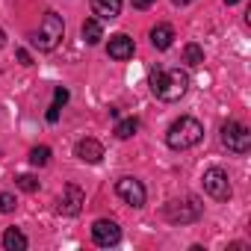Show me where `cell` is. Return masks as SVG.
<instances>
[{"label":"cell","mask_w":251,"mask_h":251,"mask_svg":"<svg viewBox=\"0 0 251 251\" xmlns=\"http://www.w3.org/2000/svg\"><path fill=\"white\" fill-rule=\"evenodd\" d=\"M83 39H86V45H98L100 39H103V27H100V21L98 18H86L83 21Z\"/></svg>","instance_id":"5bb4252c"},{"label":"cell","mask_w":251,"mask_h":251,"mask_svg":"<svg viewBox=\"0 0 251 251\" xmlns=\"http://www.w3.org/2000/svg\"><path fill=\"white\" fill-rule=\"evenodd\" d=\"M12 210H15V195L0 192V213H12Z\"/></svg>","instance_id":"ffe728a7"},{"label":"cell","mask_w":251,"mask_h":251,"mask_svg":"<svg viewBox=\"0 0 251 251\" xmlns=\"http://www.w3.org/2000/svg\"><path fill=\"white\" fill-rule=\"evenodd\" d=\"M201 204H198V198H192V195H186V198H177V201H169L166 207H163V216L172 222V225H189V222H198L201 219Z\"/></svg>","instance_id":"277c9868"},{"label":"cell","mask_w":251,"mask_h":251,"mask_svg":"<svg viewBox=\"0 0 251 251\" xmlns=\"http://www.w3.org/2000/svg\"><path fill=\"white\" fill-rule=\"evenodd\" d=\"M62 36H65L62 18H59L56 12H45V18H42V24H39V33L33 36V45H36L39 50H53V48L62 42Z\"/></svg>","instance_id":"3957f363"},{"label":"cell","mask_w":251,"mask_h":251,"mask_svg":"<svg viewBox=\"0 0 251 251\" xmlns=\"http://www.w3.org/2000/svg\"><path fill=\"white\" fill-rule=\"evenodd\" d=\"M65 100H68V92H65V89H62V86H59V89H56V92H53V109H59V106H62V103H65Z\"/></svg>","instance_id":"44dd1931"},{"label":"cell","mask_w":251,"mask_h":251,"mask_svg":"<svg viewBox=\"0 0 251 251\" xmlns=\"http://www.w3.org/2000/svg\"><path fill=\"white\" fill-rule=\"evenodd\" d=\"M3 42H6V36H3V30H0V48H3Z\"/></svg>","instance_id":"d4e9b609"},{"label":"cell","mask_w":251,"mask_h":251,"mask_svg":"<svg viewBox=\"0 0 251 251\" xmlns=\"http://www.w3.org/2000/svg\"><path fill=\"white\" fill-rule=\"evenodd\" d=\"M92 239H95L98 245L109 248V245H115V242L121 239V227H118L112 219H98V222L92 225Z\"/></svg>","instance_id":"ba28073f"},{"label":"cell","mask_w":251,"mask_h":251,"mask_svg":"<svg viewBox=\"0 0 251 251\" xmlns=\"http://www.w3.org/2000/svg\"><path fill=\"white\" fill-rule=\"evenodd\" d=\"M172 42H175V30H172V24H157V27L151 30V45H154L157 50H169Z\"/></svg>","instance_id":"4fadbf2b"},{"label":"cell","mask_w":251,"mask_h":251,"mask_svg":"<svg viewBox=\"0 0 251 251\" xmlns=\"http://www.w3.org/2000/svg\"><path fill=\"white\" fill-rule=\"evenodd\" d=\"M225 3H227V6H233V3H239V0H225Z\"/></svg>","instance_id":"484cf974"},{"label":"cell","mask_w":251,"mask_h":251,"mask_svg":"<svg viewBox=\"0 0 251 251\" xmlns=\"http://www.w3.org/2000/svg\"><path fill=\"white\" fill-rule=\"evenodd\" d=\"M92 12L98 21H112L121 15V0H92Z\"/></svg>","instance_id":"7c38bea8"},{"label":"cell","mask_w":251,"mask_h":251,"mask_svg":"<svg viewBox=\"0 0 251 251\" xmlns=\"http://www.w3.org/2000/svg\"><path fill=\"white\" fill-rule=\"evenodd\" d=\"M30 163H33V166H48V163H50V148H48V145L33 148V151H30Z\"/></svg>","instance_id":"ac0fdd59"},{"label":"cell","mask_w":251,"mask_h":251,"mask_svg":"<svg viewBox=\"0 0 251 251\" xmlns=\"http://www.w3.org/2000/svg\"><path fill=\"white\" fill-rule=\"evenodd\" d=\"M109 56L112 59H118V62H124V59H130L133 53H136V45H133V39L130 36H124V33H118V36H112L109 39Z\"/></svg>","instance_id":"30bf717a"},{"label":"cell","mask_w":251,"mask_h":251,"mask_svg":"<svg viewBox=\"0 0 251 251\" xmlns=\"http://www.w3.org/2000/svg\"><path fill=\"white\" fill-rule=\"evenodd\" d=\"M83 189L80 186H74V183H68L65 186V192H62V198H59V213H65V216H77L80 210H83Z\"/></svg>","instance_id":"9c48e42d"},{"label":"cell","mask_w":251,"mask_h":251,"mask_svg":"<svg viewBox=\"0 0 251 251\" xmlns=\"http://www.w3.org/2000/svg\"><path fill=\"white\" fill-rule=\"evenodd\" d=\"M186 89H189L186 71H180V68H163V65H157V68L151 71V92H154L160 100H166V103L180 100V98L186 95Z\"/></svg>","instance_id":"6da1fadb"},{"label":"cell","mask_w":251,"mask_h":251,"mask_svg":"<svg viewBox=\"0 0 251 251\" xmlns=\"http://www.w3.org/2000/svg\"><path fill=\"white\" fill-rule=\"evenodd\" d=\"M115 195L124 204H130V207H142L145 204V186L136 177H118L115 180Z\"/></svg>","instance_id":"52a82bcc"},{"label":"cell","mask_w":251,"mask_h":251,"mask_svg":"<svg viewBox=\"0 0 251 251\" xmlns=\"http://www.w3.org/2000/svg\"><path fill=\"white\" fill-rule=\"evenodd\" d=\"M222 145H225L227 151H233V154H245V151L251 148V133H248V127H245V124H239V121L222 124Z\"/></svg>","instance_id":"5b68a950"},{"label":"cell","mask_w":251,"mask_h":251,"mask_svg":"<svg viewBox=\"0 0 251 251\" xmlns=\"http://www.w3.org/2000/svg\"><path fill=\"white\" fill-rule=\"evenodd\" d=\"M183 62L192 65V68L201 65V62H204V48H201V45H186V48H183Z\"/></svg>","instance_id":"e0dca14e"},{"label":"cell","mask_w":251,"mask_h":251,"mask_svg":"<svg viewBox=\"0 0 251 251\" xmlns=\"http://www.w3.org/2000/svg\"><path fill=\"white\" fill-rule=\"evenodd\" d=\"M3 248H6V251H24V248H27V236H24L18 227H9V230L3 233Z\"/></svg>","instance_id":"9a60e30c"},{"label":"cell","mask_w":251,"mask_h":251,"mask_svg":"<svg viewBox=\"0 0 251 251\" xmlns=\"http://www.w3.org/2000/svg\"><path fill=\"white\" fill-rule=\"evenodd\" d=\"M18 59H21V65H33V59H30L27 50H18Z\"/></svg>","instance_id":"603a6c76"},{"label":"cell","mask_w":251,"mask_h":251,"mask_svg":"<svg viewBox=\"0 0 251 251\" xmlns=\"http://www.w3.org/2000/svg\"><path fill=\"white\" fill-rule=\"evenodd\" d=\"M74 154H77L83 163H100V157H103V145H100L98 139H80L77 148H74Z\"/></svg>","instance_id":"8fae6325"},{"label":"cell","mask_w":251,"mask_h":251,"mask_svg":"<svg viewBox=\"0 0 251 251\" xmlns=\"http://www.w3.org/2000/svg\"><path fill=\"white\" fill-rule=\"evenodd\" d=\"M204 192L216 201H227L230 198V180H227V172L222 169H207L204 172Z\"/></svg>","instance_id":"8992f818"},{"label":"cell","mask_w":251,"mask_h":251,"mask_svg":"<svg viewBox=\"0 0 251 251\" xmlns=\"http://www.w3.org/2000/svg\"><path fill=\"white\" fill-rule=\"evenodd\" d=\"M172 3H175V6H189L192 0H172Z\"/></svg>","instance_id":"cb8c5ba5"},{"label":"cell","mask_w":251,"mask_h":251,"mask_svg":"<svg viewBox=\"0 0 251 251\" xmlns=\"http://www.w3.org/2000/svg\"><path fill=\"white\" fill-rule=\"evenodd\" d=\"M15 183H18V189H24V192H36V189H39V180H36L33 175H18Z\"/></svg>","instance_id":"d6986e66"},{"label":"cell","mask_w":251,"mask_h":251,"mask_svg":"<svg viewBox=\"0 0 251 251\" xmlns=\"http://www.w3.org/2000/svg\"><path fill=\"white\" fill-rule=\"evenodd\" d=\"M201 139H204V124L198 118H192V115H180L166 133V142L175 151H186V148L198 145Z\"/></svg>","instance_id":"7a4b0ae2"},{"label":"cell","mask_w":251,"mask_h":251,"mask_svg":"<svg viewBox=\"0 0 251 251\" xmlns=\"http://www.w3.org/2000/svg\"><path fill=\"white\" fill-rule=\"evenodd\" d=\"M136 130H139V121H136L133 115H130V118H121V121L115 124V136H118V139H130Z\"/></svg>","instance_id":"2e32d148"},{"label":"cell","mask_w":251,"mask_h":251,"mask_svg":"<svg viewBox=\"0 0 251 251\" xmlns=\"http://www.w3.org/2000/svg\"><path fill=\"white\" fill-rule=\"evenodd\" d=\"M154 0H133V9H148Z\"/></svg>","instance_id":"7402d4cb"}]
</instances>
